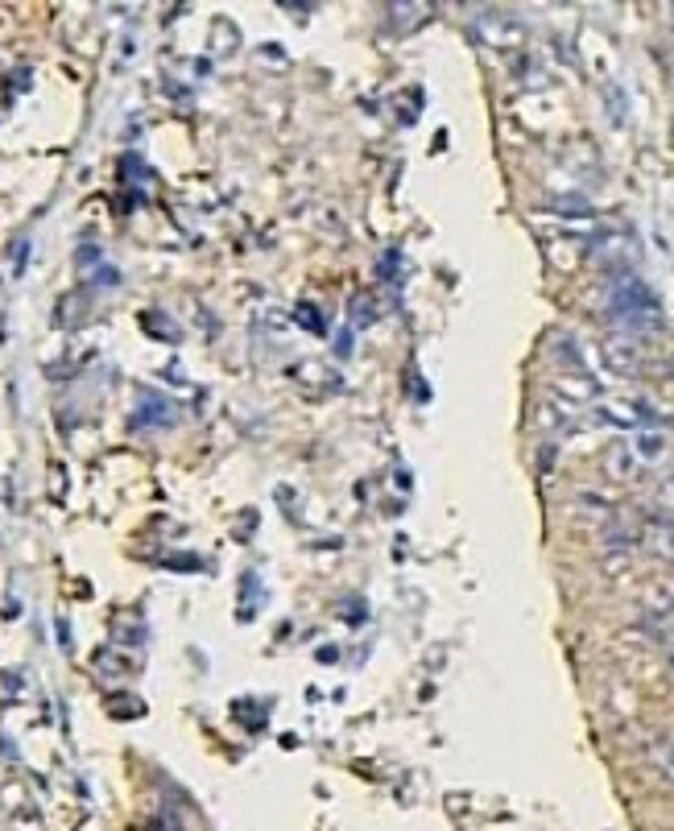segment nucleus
Wrapping results in <instances>:
<instances>
[{
	"instance_id": "obj_1",
	"label": "nucleus",
	"mask_w": 674,
	"mask_h": 831,
	"mask_svg": "<svg viewBox=\"0 0 674 831\" xmlns=\"http://www.w3.org/2000/svg\"><path fill=\"white\" fill-rule=\"evenodd\" d=\"M608 310L612 319L621 322L629 336H650V331H662V303L657 294L641 277H617L612 289H608Z\"/></svg>"
},
{
	"instance_id": "obj_2",
	"label": "nucleus",
	"mask_w": 674,
	"mask_h": 831,
	"mask_svg": "<svg viewBox=\"0 0 674 831\" xmlns=\"http://www.w3.org/2000/svg\"><path fill=\"white\" fill-rule=\"evenodd\" d=\"M472 34L480 37L489 51L509 54V51H522L525 46V21L506 13V9H485V13H476Z\"/></svg>"
},
{
	"instance_id": "obj_3",
	"label": "nucleus",
	"mask_w": 674,
	"mask_h": 831,
	"mask_svg": "<svg viewBox=\"0 0 674 831\" xmlns=\"http://www.w3.org/2000/svg\"><path fill=\"white\" fill-rule=\"evenodd\" d=\"M588 253L600 265H621L633 253V232L629 228H596L588 240Z\"/></svg>"
},
{
	"instance_id": "obj_4",
	"label": "nucleus",
	"mask_w": 674,
	"mask_h": 831,
	"mask_svg": "<svg viewBox=\"0 0 674 831\" xmlns=\"http://www.w3.org/2000/svg\"><path fill=\"white\" fill-rule=\"evenodd\" d=\"M596 418L612 426H638L641 430V426L654 418V409L645 406V402H629V397H608V402L596 406Z\"/></svg>"
},
{
	"instance_id": "obj_5",
	"label": "nucleus",
	"mask_w": 674,
	"mask_h": 831,
	"mask_svg": "<svg viewBox=\"0 0 674 831\" xmlns=\"http://www.w3.org/2000/svg\"><path fill=\"white\" fill-rule=\"evenodd\" d=\"M633 459H638V468H654V463H662L666 459V435L662 430H638V439H633Z\"/></svg>"
},
{
	"instance_id": "obj_6",
	"label": "nucleus",
	"mask_w": 674,
	"mask_h": 831,
	"mask_svg": "<svg viewBox=\"0 0 674 831\" xmlns=\"http://www.w3.org/2000/svg\"><path fill=\"white\" fill-rule=\"evenodd\" d=\"M605 364L612 369V373H638V369H641L638 343H629L624 336H621V340H608L605 343Z\"/></svg>"
},
{
	"instance_id": "obj_7",
	"label": "nucleus",
	"mask_w": 674,
	"mask_h": 831,
	"mask_svg": "<svg viewBox=\"0 0 674 831\" xmlns=\"http://www.w3.org/2000/svg\"><path fill=\"white\" fill-rule=\"evenodd\" d=\"M555 390L563 393L567 402H575V406H591V402L600 397V390H596V381H591L588 373H567V376H563V381L555 385Z\"/></svg>"
},
{
	"instance_id": "obj_8",
	"label": "nucleus",
	"mask_w": 674,
	"mask_h": 831,
	"mask_svg": "<svg viewBox=\"0 0 674 831\" xmlns=\"http://www.w3.org/2000/svg\"><path fill=\"white\" fill-rule=\"evenodd\" d=\"M645 546L662 559H674V522H650L645 526Z\"/></svg>"
},
{
	"instance_id": "obj_9",
	"label": "nucleus",
	"mask_w": 674,
	"mask_h": 831,
	"mask_svg": "<svg viewBox=\"0 0 674 831\" xmlns=\"http://www.w3.org/2000/svg\"><path fill=\"white\" fill-rule=\"evenodd\" d=\"M650 762H654L657 774L674 786V745H671V741H657V745L650 748Z\"/></svg>"
}]
</instances>
